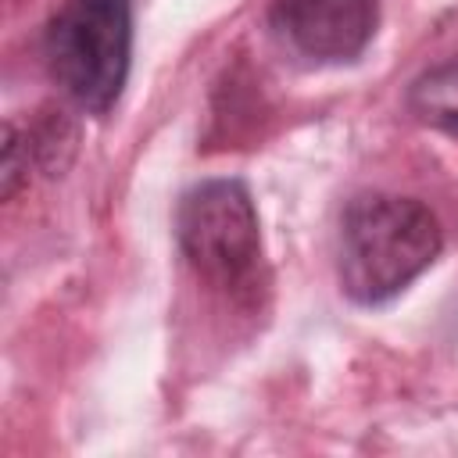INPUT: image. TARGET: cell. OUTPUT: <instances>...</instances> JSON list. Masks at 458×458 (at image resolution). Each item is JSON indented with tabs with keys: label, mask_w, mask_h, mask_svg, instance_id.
Returning <instances> with one entry per match:
<instances>
[{
	"label": "cell",
	"mask_w": 458,
	"mask_h": 458,
	"mask_svg": "<svg viewBox=\"0 0 458 458\" xmlns=\"http://www.w3.org/2000/svg\"><path fill=\"white\" fill-rule=\"evenodd\" d=\"M444 247L437 215L397 193H358L340 215L336 276L354 304H386L422 276Z\"/></svg>",
	"instance_id": "6da1fadb"
},
{
	"label": "cell",
	"mask_w": 458,
	"mask_h": 458,
	"mask_svg": "<svg viewBox=\"0 0 458 458\" xmlns=\"http://www.w3.org/2000/svg\"><path fill=\"white\" fill-rule=\"evenodd\" d=\"M43 57L64 97L104 118L129 79L132 0H64L43 32Z\"/></svg>",
	"instance_id": "7a4b0ae2"
},
{
	"label": "cell",
	"mask_w": 458,
	"mask_h": 458,
	"mask_svg": "<svg viewBox=\"0 0 458 458\" xmlns=\"http://www.w3.org/2000/svg\"><path fill=\"white\" fill-rule=\"evenodd\" d=\"M175 240L190 268L229 293L258 286L261 225L254 197L240 179H204L175 208Z\"/></svg>",
	"instance_id": "3957f363"
},
{
	"label": "cell",
	"mask_w": 458,
	"mask_h": 458,
	"mask_svg": "<svg viewBox=\"0 0 458 458\" xmlns=\"http://www.w3.org/2000/svg\"><path fill=\"white\" fill-rule=\"evenodd\" d=\"M272 32L318 64L354 61L379 21V0H272Z\"/></svg>",
	"instance_id": "277c9868"
},
{
	"label": "cell",
	"mask_w": 458,
	"mask_h": 458,
	"mask_svg": "<svg viewBox=\"0 0 458 458\" xmlns=\"http://www.w3.org/2000/svg\"><path fill=\"white\" fill-rule=\"evenodd\" d=\"M408 111L429 125L458 140V57L433 64L408 89Z\"/></svg>",
	"instance_id": "5b68a950"
},
{
	"label": "cell",
	"mask_w": 458,
	"mask_h": 458,
	"mask_svg": "<svg viewBox=\"0 0 458 458\" xmlns=\"http://www.w3.org/2000/svg\"><path fill=\"white\" fill-rule=\"evenodd\" d=\"M29 161H32V154H29L25 132L7 125L4 129V165H0V172H4V197H14L18 186L29 179Z\"/></svg>",
	"instance_id": "8992f818"
}]
</instances>
